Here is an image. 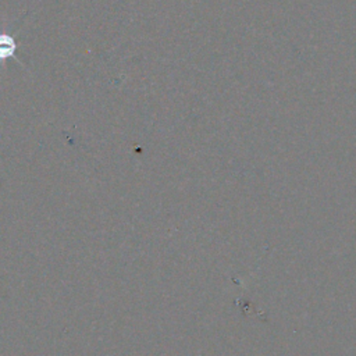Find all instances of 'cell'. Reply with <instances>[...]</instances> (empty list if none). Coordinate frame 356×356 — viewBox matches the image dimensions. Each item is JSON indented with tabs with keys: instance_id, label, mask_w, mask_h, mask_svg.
<instances>
[{
	"instance_id": "6da1fadb",
	"label": "cell",
	"mask_w": 356,
	"mask_h": 356,
	"mask_svg": "<svg viewBox=\"0 0 356 356\" xmlns=\"http://www.w3.org/2000/svg\"><path fill=\"white\" fill-rule=\"evenodd\" d=\"M17 42L14 35L10 33H0V63H6L8 58H14L18 64H22L17 56Z\"/></svg>"
}]
</instances>
